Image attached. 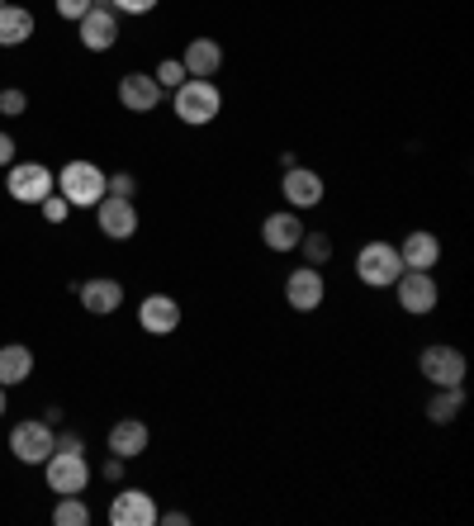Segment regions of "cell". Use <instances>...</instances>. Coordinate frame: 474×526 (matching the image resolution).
Returning a JSON list of instances; mask_svg holds the SVG:
<instances>
[{
	"label": "cell",
	"mask_w": 474,
	"mask_h": 526,
	"mask_svg": "<svg viewBox=\"0 0 474 526\" xmlns=\"http://www.w3.org/2000/svg\"><path fill=\"white\" fill-rule=\"evenodd\" d=\"M57 195L72 209H95L105 200V171L95 162H67L57 171Z\"/></svg>",
	"instance_id": "cell-1"
},
{
	"label": "cell",
	"mask_w": 474,
	"mask_h": 526,
	"mask_svg": "<svg viewBox=\"0 0 474 526\" xmlns=\"http://www.w3.org/2000/svg\"><path fill=\"white\" fill-rule=\"evenodd\" d=\"M219 109H223V95L209 76H190V81L176 86V114H181V124H190V128L214 124Z\"/></svg>",
	"instance_id": "cell-2"
},
{
	"label": "cell",
	"mask_w": 474,
	"mask_h": 526,
	"mask_svg": "<svg viewBox=\"0 0 474 526\" xmlns=\"http://www.w3.org/2000/svg\"><path fill=\"white\" fill-rule=\"evenodd\" d=\"M356 275H361V285H370V290L394 285L403 275L399 247H394V242H370V247H361V252H356Z\"/></svg>",
	"instance_id": "cell-3"
},
{
	"label": "cell",
	"mask_w": 474,
	"mask_h": 526,
	"mask_svg": "<svg viewBox=\"0 0 474 526\" xmlns=\"http://www.w3.org/2000/svg\"><path fill=\"white\" fill-rule=\"evenodd\" d=\"M5 190H10V200H19V204H43L57 190V176L43 162H19V166H10Z\"/></svg>",
	"instance_id": "cell-4"
},
{
	"label": "cell",
	"mask_w": 474,
	"mask_h": 526,
	"mask_svg": "<svg viewBox=\"0 0 474 526\" xmlns=\"http://www.w3.org/2000/svg\"><path fill=\"white\" fill-rule=\"evenodd\" d=\"M48 465V489L53 493H81L91 484V465H86V451H57L43 460Z\"/></svg>",
	"instance_id": "cell-5"
},
{
	"label": "cell",
	"mask_w": 474,
	"mask_h": 526,
	"mask_svg": "<svg viewBox=\"0 0 474 526\" xmlns=\"http://www.w3.org/2000/svg\"><path fill=\"white\" fill-rule=\"evenodd\" d=\"M418 365H422V380H432L437 389H460L465 384V356H460L456 346H446V342L427 346Z\"/></svg>",
	"instance_id": "cell-6"
},
{
	"label": "cell",
	"mask_w": 474,
	"mask_h": 526,
	"mask_svg": "<svg viewBox=\"0 0 474 526\" xmlns=\"http://www.w3.org/2000/svg\"><path fill=\"white\" fill-rule=\"evenodd\" d=\"M57 436H53V422H19L10 432V455L24 460V465H43L53 455Z\"/></svg>",
	"instance_id": "cell-7"
},
{
	"label": "cell",
	"mask_w": 474,
	"mask_h": 526,
	"mask_svg": "<svg viewBox=\"0 0 474 526\" xmlns=\"http://www.w3.org/2000/svg\"><path fill=\"white\" fill-rule=\"evenodd\" d=\"M76 24H81V43H86L91 53H110L114 43H119V19H114V10L105 0H95Z\"/></svg>",
	"instance_id": "cell-8"
},
{
	"label": "cell",
	"mask_w": 474,
	"mask_h": 526,
	"mask_svg": "<svg viewBox=\"0 0 474 526\" xmlns=\"http://www.w3.org/2000/svg\"><path fill=\"white\" fill-rule=\"evenodd\" d=\"M394 290H399L403 313H413V318L437 309V280H432V271H403L394 280Z\"/></svg>",
	"instance_id": "cell-9"
},
{
	"label": "cell",
	"mask_w": 474,
	"mask_h": 526,
	"mask_svg": "<svg viewBox=\"0 0 474 526\" xmlns=\"http://www.w3.org/2000/svg\"><path fill=\"white\" fill-rule=\"evenodd\" d=\"M95 223H100V233H105V237H114V242H128V237L138 233V209H133V200L105 195V200L95 204Z\"/></svg>",
	"instance_id": "cell-10"
},
{
	"label": "cell",
	"mask_w": 474,
	"mask_h": 526,
	"mask_svg": "<svg viewBox=\"0 0 474 526\" xmlns=\"http://www.w3.org/2000/svg\"><path fill=\"white\" fill-rule=\"evenodd\" d=\"M323 294H328V285H323V271H318V266H299V271H290V280H285V299H290L294 313H313L323 304Z\"/></svg>",
	"instance_id": "cell-11"
},
{
	"label": "cell",
	"mask_w": 474,
	"mask_h": 526,
	"mask_svg": "<svg viewBox=\"0 0 474 526\" xmlns=\"http://www.w3.org/2000/svg\"><path fill=\"white\" fill-rule=\"evenodd\" d=\"M138 323H143V332H152V337H166V332L181 327V304H176L171 294H147L143 304H138Z\"/></svg>",
	"instance_id": "cell-12"
},
{
	"label": "cell",
	"mask_w": 474,
	"mask_h": 526,
	"mask_svg": "<svg viewBox=\"0 0 474 526\" xmlns=\"http://www.w3.org/2000/svg\"><path fill=\"white\" fill-rule=\"evenodd\" d=\"M110 522H114V526H152V522H157L152 493H143V489H124V493H114V503H110Z\"/></svg>",
	"instance_id": "cell-13"
},
{
	"label": "cell",
	"mask_w": 474,
	"mask_h": 526,
	"mask_svg": "<svg viewBox=\"0 0 474 526\" xmlns=\"http://www.w3.org/2000/svg\"><path fill=\"white\" fill-rule=\"evenodd\" d=\"M280 190H285L290 209H313V204H323V176L309 171V166H290Z\"/></svg>",
	"instance_id": "cell-14"
},
{
	"label": "cell",
	"mask_w": 474,
	"mask_h": 526,
	"mask_svg": "<svg viewBox=\"0 0 474 526\" xmlns=\"http://www.w3.org/2000/svg\"><path fill=\"white\" fill-rule=\"evenodd\" d=\"M399 261H403V271H432V266L441 261L437 233H427V228L408 233V237H403V247H399Z\"/></svg>",
	"instance_id": "cell-15"
},
{
	"label": "cell",
	"mask_w": 474,
	"mask_h": 526,
	"mask_svg": "<svg viewBox=\"0 0 474 526\" xmlns=\"http://www.w3.org/2000/svg\"><path fill=\"white\" fill-rule=\"evenodd\" d=\"M147 441H152V432L143 418H119L110 427V455H119V460H138L147 451Z\"/></svg>",
	"instance_id": "cell-16"
},
{
	"label": "cell",
	"mask_w": 474,
	"mask_h": 526,
	"mask_svg": "<svg viewBox=\"0 0 474 526\" xmlns=\"http://www.w3.org/2000/svg\"><path fill=\"white\" fill-rule=\"evenodd\" d=\"M261 237H266V247L271 252H294L299 247V237H304V223H299V209H280L261 223Z\"/></svg>",
	"instance_id": "cell-17"
},
{
	"label": "cell",
	"mask_w": 474,
	"mask_h": 526,
	"mask_svg": "<svg viewBox=\"0 0 474 526\" xmlns=\"http://www.w3.org/2000/svg\"><path fill=\"white\" fill-rule=\"evenodd\" d=\"M119 100H124V109H133V114H147V109L162 105V86H157V76L128 72L124 81H119Z\"/></svg>",
	"instance_id": "cell-18"
},
{
	"label": "cell",
	"mask_w": 474,
	"mask_h": 526,
	"mask_svg": "<svg viewBox=\"0 0 474 526\" xmlns=\"http://www.w3.org/2000/svg\"><path fill=\"white\" fill-rule=\"evenodd\" d=\"M76 294H81L86 313H95V318H110L124 304V285L119 280H86V285H76Z\"/></svg>",
	"instance_id": "cell-19"
},
{
	"label": "cell",
	"mask_w": 474,
	"mask_h": 526,
	"mask_svg": "<svg viewBox=\"0 0 474 526\" xmlns=\"http://www.w3.org/2000/svg\"><path fill=\"white\" fill-rule=\"evenodd\" d=\"M181 67H185V76H219V67H223L219 38H190Z\"/></svg>",
	"instance_id": "cell-20"
},
{
	"label": "cell",
	"mask_w": 474,
	"mask_h": 526,
	"mask_svg": "<svg viewBox=\"0 0 474 526\" xmlns=\"http://www.w3.org/2000/svg\"><path fill=\"white\" fill-rule=\"evenodd\" d=\"M34 34V15L24 10V5H0V48H19V43H29Z\"/></svg>",
	"instance_id": "cell-21"
},
{
	"label": "cell",
	"mask_w": 474,
	"mask_h": 526,
	"mask_svg": "<svg viewBox=\"0 0 474 526\" xmlns=\"http://www.w3.org/2000/svg\"><path fill=\"white\" fill-rule=\"evenodd\" d=\"M29 375H34V351L19 342L0 346V384H24Z\"/></svg>",
	"instance_id": "cell-22"
},
{
	"label": "cell",
	"mask_w": 474,
	"mask_h": 526,
	"mask_svg": "<svg viewBox=\"0 0 474 526\" xmlns=\"http://www.w3.org/2000/svg\"><path fill=\"white\" fill-rule=\"evenodd\" d=\"M460 403H465V394H460V389H437V394H432V403H427V418L437 422V427H446V422L460 418Z\"/></svg>",
	"instance_id": "cell-23"
},
{
	"label": "cell",
	"mask_w": 474,
	"mask_h": 526,
	"mask_svg": "<svg viewBox=\"0 0 474 526\" xmlns=\"http://www.w3.org/2000/svg\"><path fill=\"white\" fill-rule=\"evenodd\" d=\"M53 522L57 526H86V522H91V508H86L76 493H62V503L53 508Z\"/></svg>",
	"instance_id": "cell-24"
},
{
	"label": "cell",
	"mask_w": 474,
	"mask_h": 526,
	"mask_svg": "<svg viewBox=\"0 0 474 526\" xmlns=\"http://www.w3.org/2000/svg\"><path fill=\"white\" fill-rule=\"evenodd\" d=\"M299 247H304V256H309V266H323L332 256V237L328 233H304L299 237Z\"/></svg>",
	"instance_id": "cell-25"
},
{
	"label": "cell",
	"mask_w": 474,
	"mask_h": 526,
	"mask_svg": "<svg viewBox=\"0 0 474 526\" xmlns=\"http://www.w3.org/2000/svg\"><path fill=\"white\" fill-rule=\"evenodd\" d=\"M152 76H157V86H162V91H166V86L176 91V86H181V76H185V67L176 62V57H166V62H157V72H152Z\"/></svg>",
	"instance_id": "cell-26"
},
{
	"label": "cell",
	"mask_w": 474,
	"mask_h": 526,
	"mask_svg": "<svg viewBox=\"0 0 474 526\" xmlns=\"http://www.w3.org/2000/svg\"><path fill=\"white\" fill-rule=\"evenodd\" d=\"M24 105H29V100H24V91H0V114H5V119H19V114H24Z\"/></svg>",
	"instance_id": "cell-27"
},
{
	"label": "cell",
	"mask_w": 474,
	"mask_h": 526,
	"mask_svg": "<svg viewBox=\"0 0 474 526\" xmlns=\"http://www.w3.org/2000/svg\"><path fill=\"white\" fill-rule=\"evenodd\" d=\"M105 190H110V195H119V200H133V190H138V181H133L128 171H119V176H110V181H105Z\"/></svg>",
	"instance_id": "cell-28"
},
{
	"label": "cell",
	"mask_w": 474,
	"mask_h": 526,
	"mask_svg": "<svg viewBox=\"0 0 474 526\" xmlns=\"http://www.w3.org/2000/svg\"><path fill=\"white\" fill-rule=\"evenodd\" d=\"M38 209H43V218H48V223H62V218H67V209H72V204H67V200H62V195H57V190H53V195H48V200H43V204H38Z\"/></svg>",
	"instance_id": "cell-29"
},
{
	"label": "cell",
	"mask_w": 474,
	"mask_h": 526,
	"mask_svg": "<svg viewBox=\"0 0 474 526\" xmlns=\"http://www.w3.org/2000/svg\"><path fill=\"white\" fill-rule=\"evenodd\" d=\"M91 5H95V0H57V15H62V19H81Z\"/></svg>",
	"instance_id": "cell-30"
},
{
	"label": "cell",
	"mask_w": 474,
	"mask_h": 526,
	"mask_svg": "<svg viewBox=\"0 0 474 526\" xmlns=\"http://www.w3.org/2000/svg\"><path fill=\"white\" fill-rule=\"evenodd\" d=\"M114 10H124V15H147V10H157V0H110Z\"/></svg>",
	"instance_id": "cell-31"
},
{
	"label": "cell",
	"mask_w": 474,
	"mask_h": 526,
	"mask_svg": "<svg viewBox=\"0 0 474 526\" xmlns=\"http://www.w3.org/2000/svg\"><path fill=\"white\" fill-rule=\"evenodd\" d=\"M0 166H15V138L0 133Z\"/></svg>",
	"instance_id": "cell-32"
},
{
	"label": "cell",
	"mask_w": 474,
	"mask_h": 526,
	"mask_svg": "<svg viewBox=\"0 0 474 526\" xmlns=\"http://www.w3.org/2000/svg\"><path fill=\"white\" fill-rule=\"evenodd\" d=\"M57 451H86V441L76 432H67V436H57Z\"/></svg>",
	"instance_id": "cell-33"
},
{
	"label": "cell",
	"mask_w": 474,
	"mask_h": 526,
	"mask_svg": "<svg viewBox=\"0 0 474 526\" xmlns=\"http://www.w3.org/2000/svg\"><path fill=\"white\" fill-rule=\"evenodd\" d=\"M124 465H128V460H119V455H114L110 465H105V479H124Z\"/></svg>",
	"instance_id": "cell-34"
},
{
	"label": "cell",
	"mask_w": 474,
	"mask_h": 526,
	"mask_svg": "<svg viewBox=\"0 0 474 526\" xmlns=\"http://www.w3.org/2000/svg\"><path fill=\"white\" fill-rule=\"evenodd\" d=\"M157 522H166V526H185L190 517H185V512H157Z\"/></svg>",
	"instance_id": "cell-35"
},
{
	"label": "cell",
	"mask_w": 474,
	"mask_h": 526,
	"mask_svg": "<svg viewBox=\"0 0 474 526\" xmlns=\"http://www.w3.org/2000/svg\"><path fill=\"white\" fill-rule=\"evenodd\" d=\"M0 418H5V384H0Z\"/></svg>",
	"instance_id": "cell-36"
},
{
	"label": "cell",
	"mask_w": 474,
	"mask_h": 526,
	"mask_svg": "<svg viewBox=\"0 0 474 526\" xmlns=\"http://www.w3.org/2000/svg\"><path fill=\"white\" fill-rule=\"evenodd\" d=\"M0 5H5V0H0Z\"/></svg>",
	"instance_id": "cell-37"
}]
</instances>
